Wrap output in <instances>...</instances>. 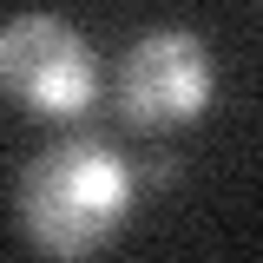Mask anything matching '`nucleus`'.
Returning a JSON list of instances; mask_svg holds the SVG:
<instances>
[{"instance_id": "nucleus-1", "label": "nucleus", "mask_w": 263, "mask_h": 263, "mask_svg": "<svg viewBox=\"0 0 263 263\" xmlns=\"http://www.w3.org/2000/svg\"><path fill=\"white\" fill-rule=\"evenodd\" d=\"M132 211V171L99 138H66L20 178V237L40 257H92Z\"/></svg>"}, {"instance_id": "nucleus-2", "label": "nucleus", "mask_w": 263, "mask_h": 263, "mask_svg": "<svg viewBox=\"0 0 263 263\" xmlns=\"http://www.w3.org/2000/svg\"><path fill=\"white\" fill-rule=\"evenodd\" d=\"M99 66L86 33L60 20V13H20L0 27V92L27 112H46V119H72L92 105Z\"/></svg>"}, {"instance_id": "nucleus-3", "label": "nucleus", "mask_w": 263, "mask_h": 263, "mask_svg": "<svg viewBox=\"0 0 263 263\" xmlns=\"http://www.w3.org/2000/svg\"><path fill=\"white\" fill-rule=\"evenodd\" d=\"M211 86H217L211 53H204V40L184 33V27L145 33L125 53V66H119V105H125L132 125H145V132L197 125L204 105H211Z\"/></svg>"}]
</instances>
